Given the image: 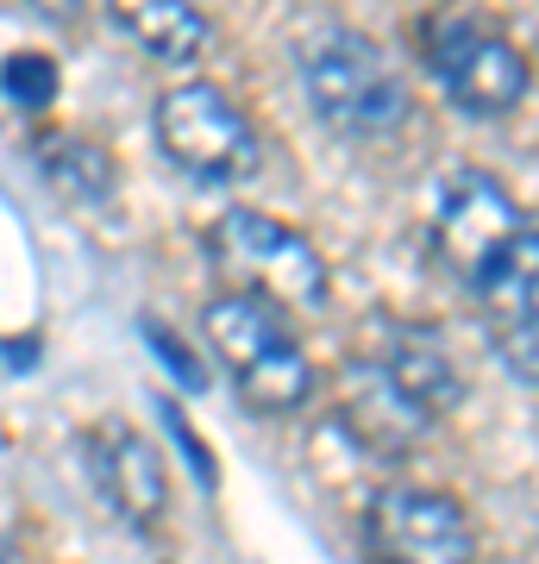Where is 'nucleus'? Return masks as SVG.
<instances>
[{
  "label": "nucleus",
  "instance_id": "nucleus-8",
  "mask_svg": "<svg viewBox=\"0 0 539 564\" xmlns=\"http://www.w3.org/2000/svg\"><path fill=\"white\" fill-rule=\"evenodd\" d=\"M358 358L370 364V370H377L382 383L396 389L427 426H440L445 414L464 402V370H459V358L445 351V339L433 333V326L382 314V321H370Z\"/></svg>",
  "mask_w": 539,
  "mask_h": 564
},
{
  "label": "nucleus",
  "instance_id": "nucleus-4",
  "mask_svg": "<svg viewBox=\"0 0 539 564\" xmlns=\"http://www.w3.org/2000/svg\"><path fill=\"white\" fill-rule=\"evenodd\" d=\"M207 263H214V276L226 289L263 295L282 314L289 307L314 314L333 295V270L320 258V245L308 232H295V226L258 214V207H233V214H220V220L207 226Z\"/></svg>",
  "mask_w": 539,
  "mask_h": 564
},
{
  "label": "nucleus",
  "instance_id": "nucleus-9",
  "mask_svg": "<svg viewBox=\"0 0 539 564\" xmlns=\"http://www.w3.org/2000/svg\"><path fill=\"white\" fill-rule=\"evenodd\" d=\"M82 464H88V477H95L100 502L114 508L132 533H151V527L163 521V508H170V470H163L158 445L144 440L139 426H126V421L88 426Z\"/></svg>",
  "mask_w": 539,
  "mask_h": 564
},
{
  "label": "nucleus",
  "instance_id": "nucleus-1",
  "mask_svg": "<svg viewBox=\"0 0 539 564\" xmlns=\"http://www.w3.org/2000/svg\"><path fill=\"white\" fill-rule=\"evenodd\" d=\"M433 258L483 314L496 358L539 389V220L520 214L496 176L459 170L433 202Z\"/></svg>",
  "mask_w": 539,
  "mask_h": 564
},
{
  "label": "nucleus",
  "instance_id": "nucleus-10",
  "mask_svg": "<svg viewBox=\"0 0 539 564\" xmlns=\"http://www.w3.org/2000/svg\"><path fill=\"white\" fill-rule=\"evenodd\" d=\"M333 402H339V426L364 445V452H377V458H408V452H414V445L433 433V426L420 421L414 408L401 402L396 389L382 383V377L358 358V351L345 358Z\"/></svg>",
  "mask_w": 539,
  "mask_h": 564
},
{
  "label": "nucleus",
  "instance_id": "nucleus-2",
  "mask_svg": "<svg viewBox=\"0 0 539 564\" xmlns=\"http://www.w3.org/2000/svg\"><path fill=\"white\" fill-rule=\"evenodd\" d=\"M201 339L220 358V370L233 377V389L251 414H295L314 395L308 345L295 339L289 314L263 295H239V289L214 295L207 314H201Z\"/></svg>",
  "mask_w": 539,
  "mask_h": 564
},
{
  "label": "nucleus",
  "instance_id": "nucleus-14",
  "mask_svg": "<svg viewBox=\"0 0 539 564\" xmlns=\"http://www.w3.org/2000/svg\"><path fill=\"white\" fill-rule=\"evenodd\" d=\"M32 7H39L44 20H76V13L88 7V0H32Z\"/></svg>",
  "mask_w": 539,
  "mask_h": 564
},
{
  "label": "nucleus",
  "instance_id": "nucleus-3",
  "mask_svg": "<svg viewBox=\"0 0 539 564\" xmlns=\"http://www.w3.org/2000/svg\"><path fill=\"white\" fill-rule=\"evenodd\" d=\"M295 63L308 107L339 139H389L408 120V88L396 82L389 57L352 25H314L295 44Z\"/></svg>",
  "mask_w": 539,
  "mask_h": 564
},
{
  "label": "nucleus",
  "instance_id": "nucleus-15",
  "mask_svg": "<svg viewBox=\"0 0 539 564\" xmlns=\"http://www.w3.org/2000/svg\"><path fill=\"white\" fill-rule=\"evenodd\" d=\"M0 564H13V545H7V533H0Z\"/></svg>",
  "mask_w": 539,
  "mask_h": 564
},
{
  "label": "nucleus",
  "instance_id": "nucleus-12",
  "mask_svg": "<svg viewBox=\"0 0 539 564\" xmlns=\"http://www.w3.org/2000/svg\"><path fill=\"white\" fill-rule=\"evenodd\" d=\"M32 158H39L44 182H51L57 195H69V202H82V207L114 202L120 170H114V158H107L95 139H82V132H44V139L32 144Z\"/></svg>",
  "mask_w": 539,
  "mask_h": 564
},
{
  "label": "nucleus",
  "instance_id": "nucleus-11",
  "mask_svg": "<svg viewBox=\"0 0 539 564\" xmlns=\"http://www.w3.org/2000/svg\"><path fill=\"white\" fill-rule=\"evenodd\" d=\"M100 7L144 57L170 63V69H195L214 51V20L195 0H100Z\"/></svg>",
  "mask_w": 539,
  "mask_h": 564
},
{
  "label": "nucleus",
  "instance_id": "nucleus-6",
  "mask_svg": "<svg viewBox=\"0 0 539 564\" xmlns=\"http://www.w3.org/2000/svg\"><path fill=\"white\" fill-rule=\"evenodd\" d=\"M420 57H427V69L440 82V95L459 113H471V120H508L527 101V88H533V69L515 51V39H502L496 25L477 20V13L427 20Z\"/></svg>",
  "mask_w": 539,
  "mask_h": 564
},
{
  "label": "nucleus",
  "instance_id": "nucleus-13",
  "mask_svg": "<svg viewBox=\"0 0 539 564\" xmlns=\"http://www.w3.org/2000/svg\"><path fill=\"white\" fill-rule=\"evenodd\" d=\"M0 76H7V95L20 107H44L51 95H57V69H51V57H7L0 63Z\"/></svg>",
  "mask_w": 539,
  "mask_h": 564
},
{
  "label": "nucleus",
  "instance_id": "nucleus-7",
  "mask_svg": "<svg viewBox=\"0 0 539 564\" xmlns=\"http://www.w3.org/2000/svg\"><path fill=\"white\" fill-rule=\"evenodd\" d=\"M370 564H477V527L459 496L420 484H382L364 502Z\"/></svg>",
  "mask_w": 539,
  "mask_h": 564
},
{
  "label": "nucleus",
  "instance_id": "nucleus-5",
  "mask_svg": "<svg viewBox=\"0 0 539 564\" xmlns=\"http://www.w3.org/2000/svg\"><path fill=\"white\" fill-rule=\"evenodd\" d=\"M151 132H158L163 158L176 163L182 176H195L201 188L245 182L263 158L251 113L233 95H220L214 82H176V88H163L158 107H151Z\"/></svg>",
  "mask_w": 539,
  "mask_h": 564
}]
</instances>
